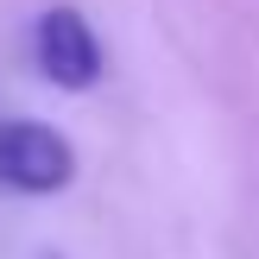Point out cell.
I'll list each match as a JSON object with an SVG mask.
<instances>
[{"label":"cell","mask_w":259,"mask_h":259,"mask_svg":"<svg viewBox=\"0 0 259 259\" xmlns=\"http://www.w3.org/2000/svg\"><path fill=\"white\" fill-rule=\"evenodd\" d=\"M76 177V152L45 120H0V184L25 196H51Z\"/></svg>","instance_id":"cell-1"},{"label":"cell","mask_w":259,"mask_h":259,"mask_svg":"<svg viewBox=\"0 0 259 259\" xmlns=\"http://www.w3.org/2000/svg\"><path fill=\"white\" fill-rule=\"evenodd\" d=\"M32 57L45 70V82H57V89H95L101 82V38L89 32V19L76 7H45L38 13Z\"/></svg>","instance_id":"cell-2"}]
</instances>
